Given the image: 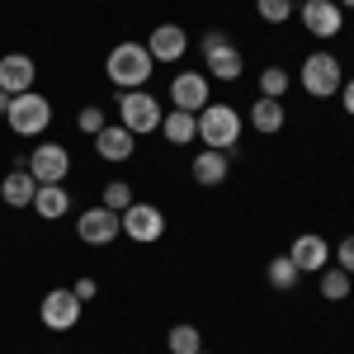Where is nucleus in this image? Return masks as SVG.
Listing matches in <instances>:
<instances>
[{
  "label": "nucleus",
  "mask_w": 354,
  "mask_h": 354,
  "mask_svg": "<svg viewBox=\"0 0 354 354\" xmlns=\"http://www.w3.org/2000/svg\"><path fill=\"white\" fill-rule=\"evenodd\" d=\"M236 137H241V113L232 104H203L198 109V142H208L213 151H232Z\"/></svg>",
  "instance_id": "f03ea898"
},
{
  "label": "nucleus",
  "mask_w": 354,
  "mask_h": 354,
  "mask_svg": "<svg viewBox=\"0 0 354 354\" xmlns=\"http://www.w3.org/2000/svg\"><path fill=\"white\" fill-rule=\"evenodd\" d=\"M10 100H15V95H5V90H0V113H10Z\"/></svg>",
  "instance_id": "2f4dec72"
},
{
  "label": "nucleus",
  "mask_w": 354,
  "mask_h": 354,
  "mask_svg": "<svg viewBox=\"0 0 354 354\" xmlns=\"http://www.w3.org/2000/svg\"><path fill=\"white\" fill-rule=\"evenodd\" d=\"M335 265H340L345 274H354V236H345V241H340V250H335Z\"/></svg>",
  "instance_id": "c85d7f7f"
},
{
  "label": "nucleus",
  "mask_w": 354,
  "mask_h": 354,
  "mask_svg": "<svg viewBox=\"0 0 354 354\" xmlns=\"http://www.w3.org/2000/svg\"><path fill=\"white\" fill-rule=\"evenodd\" d=\"M161 118L165 113H161V104H156V95H147V90H123V100H118V123H123L133 137L156 133Z\"/></svg>",
  "instance_id": "7ed1b4c3"
},
{
  "label": "nucleus",
  "mask_w": 354,
  "mask_h": 354,
  "mask_svg": "<svg viewBox=\"0 0 354 354\" xmlns=\"http://www.w3.org/2000/svg\"><path fill=\"white\" fill-rule=\"evenodd\" d=\"M5 123L15 128L19 137H38L48 123H53V104L38 95V90H24V95H15L10 100V113H5Z\"/></svg>",
  "instance_id": "20e7f679"
},
{
  "label": "nucleus",
  "mask_w": 354,
  "mask_h": 354,
  "mask_svg": "<svg viewBox=\"0 0 354 354\" xmlns=\"http://www.w3.org/2000/svg\"><path fill=\"white\" fill-rule=\"evenodd\" d=\"M71 293H76L81 302H90L95 293H100V283H95V279H76V288H71Z\"/></svg>",
  "instance_id": "c756f323"
},
{
  "label": "nucleus",
  "mask_w": 354,
  "mask_h": 354,
  "mask_svg": "<svg viewBox=\"0 0 354 354\" xmlns=\"http://www.w3.org/2000/svg\"><path fill=\"white\" fill-rule=\"evenodd\" d=\"M203 66H208V76H218V81H236V76H241V53L227 43L222 28L203 33Z\"/></svg>",
  "instance_id": "0eeeda50"
},
{
  "label": "nucleus",
  "mask_w": 354,
  "mask_h": 354,
  "mask_svg": "<svg viewBox=\"0 0 354 354\" xmlns=\"http://www.w3.org/2000/svg\"><path fill=\"white\" fill-rule=\"evenodd\" d=\"M340 85H345V81H340V57L312 53L307 62H302V90H307V95L326 100V95H335Z\"/></svg>",
  "instance_id": "39448f33"
},
{
  "label": "nucleus",
  "mask_w": 354,
  "mask_h": 354,
  "mask_svg": "<svg viewBox=\"0 0 354 354\" xmlns=\"http://www.w3.org/2000/svg\"><path fill=\"white\" fill-rule=\"evenodd\" d=\"M255 10H260L265 24H283L293 15V0H255Z\"/></svg>",
  "instance_id": "a878e982"
},
{
  "label": "nucleus",
  "mask_w": 354,
  "mask_h": 354,
  "mask_svg": "<svg viewBox=\"0 0 354 354\" xmlns=\"http://www.w3.org/2000/svg\"><path fill=\"white\" fill-rule=\"evenodd\" d=\"M227 170H232V151H213V147H203V151L194 156V180L208 185V189L227 180Z\"/></svg>",
  "instance_id": "a211bd4d"
},
{
  "label": "nucleus",
  "mask_w": 354,
  "mask_h": 354,
  "mask_svg": "<svg viewBox=\"0 0 354 354\" xmlns=\"http://www.w3.org/2000/svg\"><path fill=\"white\" fill-rule=\"evenodd\" d=\"M265 279H270L279 293H288V288L298 283V265H293L288 255H274V260H270V270H265Z\"/></svg>",
  "instance_id": "b1692460"
},
{
  "label": "nucleus",
  "mask_w": 354,
  "mask_h": 354,
  "mask_svg": "<svg viewBox=\"0 0 354 354\" xmlns=\"http://www.w3.org/2000/svg\"><path fill=\"white\" fill-rule=\"evenodd\" d=\"M340 104H345V113H354V81L340 85Z\"/></svg>",
  "instance_id": "7c9ffc66"
},
{
  "label": "nucleus",
  "mask_w": 354,
  "mask_h": 354,
  "mask_svg": "<svg viewBox=\"0 0 354 354\" xmlns=\"http://www.w3.org/2000/svg\"><path fill=\"white\" fill-rule=\"evenodd\" d=\"M250 128H255V133H279V128H283V104L260 95V104H250Z\"/></svg>",
  "instance_id": "412c9836"
},
{
  "label": "nucleus",
  "mask_w": 354,
  "mask_h": 354,
  "mask_svg": "<svg viewBox=\"0 0 354 354\" xmlns=\"http://www.w3.org/2000/svg\"><path fill=\"white\" fill-rule=\"evenodd\" d=\"M335 5H340V10H354V0H335Z\"/></svg>",
  "instance_id": "473e14b6"
},
{
  "label": "nucleus",
  "mask_w": 354,
  "mask_h": 354,
  "mask_svg": "<svg viewBox=\"0 0 354 354\" xmlns=\"http://www.w3.org/2000/svg\"><path fill=\"white\" fill-rule=\"evenodd\" d=\"M28 175L38 180V185H62L66 180V170H71V156H66V147H57V142H38L33 151H28Z\"/></svg>",
  "instance_id": "6e6552de"
},
{
  "label": "nucleus",
  "mask_w": 354,
  "mask_h": 354,
  "mask_svg": "<svg viewBox=\"0 0 354 354\" xmlns=\"http://www.w3.org/2000/svg\"><path fill=\"white\" fill-rule=\"evenodd\" d=\"M198 354H208V350H198Z\"/></svg>",
  "instance_id": "72a5a7b5"
},
{
  "label": "nucleus",
  "mask_w": 354,
  "mask_h": 354,
  "mask_svg": "<svg viewBox=\"0 0 354 354\" xmlns=\"http://www.w3.org/2000/svg\"><path fill=\"white\" fill-rule=\"evenodd\" d=\"M118 222H123V236H133V241H142V245H151L165 232V213L156 203H128V208L118 213Z\"/></svg>",
  "instance_id": "1a4fd4ad"
},
{
  "label": "nucleus",
  "mask_w": 354,
  "mask_h": 354,
  "mask_svg": "<svg viewBox=\"0 0 354 354\" xmlns=\"http://www.w3.org/2000/svg\"><path fill=\"white\" fill-rule=\"evenodd\" d=\"M170 104H175V109L198 113L203 104H208V76H198V71H180V76L170 81Z\"/></svg>",
  "instance_id": "4468645a"
},
{
  "label": "nucleus",
  "mask_w": 354,
  "mask_h": 354,
  "mask_svg": "<svg viewBox=\"0 0 354 354\" xmlns=\"http://www.w3.org/2000/svg\"><path fill=\"white\" fill-rule=\"evenodd\" d=\"M104 123H109V118H104V109H95V104H85L81 113H76V128H81V133H100V128H104Z\"/></svg>",
  "instance_id": "cd10ccee"
},
{
  "label": "nucleus",
  "mask_w": 354,
  "mask_h": 354,
  "mask_svg": "<svg viewBox=\"0 0 354 354\" xmlns=\"http://www.w3.org/2000/svg\"><path fill=\"white\" fill-rule=\"evenodd\" d=\"M81 307H85V302L76 298L71 288H53V293H43V302H38V317H43V326H48V330H76Z\"/></svg>",
  "instance_id": "423d86ee"
},
{
  "label": "nucleus",
  "mask_w": 354,
  "mask_h": 354,
  "mask_svg": "<svg viewBox=\"0 0 354 354\" xmlns=\"http://www.w3.org/2000/svg\"><path fill=\"white\" fill-rule=\"evenodd\" d=\"M322 298L326 302H345L350 298V274L340 270V265H326V270H322Z\"/></svg>",
  "instance_id": "5701e85b"
},
{
  "label": "nucleus",
  "mask_w": 354,
  "mask_h": 354,
  "mask_svg": "<svg viewBox=\"0 0 354 354\" xmlns=\"http://www.w3.org/2000/svg\"><path fill=\"white\" fill-rule=\"evenodd\" d=\"M133 147H137V142H133V133H128L123 123H104V128L95 133V151H100L104 161H128Z\"/></svg>",
  "instance_id": "dca6fc26"
},
{
  "label": "nucleus",
  "mask_w": 354,
  "mask_h": 354,
  "mask_svg": "<svg viewBox=\"0 0 354 354\" xmlns=\"http://www.w3.org/2000/svg\"><path fill=\"white\" fill-rule=\"evenodd\" d=\"M288 71H283V66H265V71H260V95H265V100H283V95H288Z\"/></svg>",
  "instance_id": "393cba45"
},
{
  "label": "nucleus",
  "mask_w": 354,
  "mask_h": 354,
  "mask_svg": "<svg viewBox=\"0 0 354 354\" xmlns=\"http://www.w3.org/2000/svg\"><path fill=\"white\" fill-rule=\"evenodd\" d=\"M33 81H38V66H33L28 53H5L0 57V90H5V95H24V90H33Z\"/></svg>",
  "instance_id": "f8f14e48"
},
{
  "label": "nucleus",
  "mask_w": 354,
  "mask_h": 354,
  "mask_svg": "<svg viewBox=\"0 0 354 354\" xmlns=\"http://www.w3.org/2000/svg\"><path fill=\"white\" fill-rule=\"evenodd\" d=\"M33 194H38V180L28 175V165L10 170V175L0 180V198H5V208H28V203H33Z\"/></svg>",
  "instance_id": "f3484780"
},
{
  "label": "nucleus",
  "mask_w": 354,
  "mask_h": 354,
  "mask_svg": "<svg viewBox=\"0 0 354 354\" xmlns=\"http://www.w3.org/2000/svg\"><path fill=\"white\" fill-rule=\"evenodd\" d=\"M165 345H170V354H198V350H203V335H198V326L180 322V326H170Z\"/></svg>",
  "instance_id": "4be33fe9"
},
{
  "label": "nucleus",
  "mask_w": 354,
  "mask_h": 354,
  "mask_svg": "<svg viewBox=\"0 0 354 354\" xmlns=\"http://www.w3.org/2000/svg\"><path fill=\"white\" fill-rule=\"evenodd\" d=\"M118 232H123V222H118V213L104 208V203H100V208H85L81 218H76V236H81L85 245H109Z\"/></svg>",
  "instance_id": "9d476101"
},
{
  "label": "nucleus",
  "mask_w": 354,
  "mask_h": 354,
  "mask_svg": "<svg viewBox=\"0 0 354 354\" xmlns=\"http://www.w3.org/2000/svg\"><path fill=\"white\" fill-rule=\"evenodd\" d=\"M161 133H165V142H175V147H189L194 137H198V113L170 109V113L161 118Z\"/></svg>",
  "instance_id": "6ab92c4d"
},
{
  "label": "nucleus",
  "mask_w": 354,
  "mask_h": 354,
  "mask_svg": "<svg viewBox=\"0 0 354 354\" xmlns=\"http://www.w3.org/2000/svg\"><path fill=\"white\" fill-rule=\"evenodd\" d=\"M104 71H109V81L118 90H142V85L151 81V53H147V43H113Z\"/></svg>",
  "instance_id": "f257e3e1"
},
{
  "label": "nucleus",
  "mask_w": 354,
  "mask_h": 354,
  "mask_svg": "<svg viewBox=\"0 0 354 354\" xmlns=\"http://www.w3.org/2000/svg\"><path fill=\"white\" fill-rule=\"evenodd\" d=\"M288 260L298 265V274H322L330 265V245L317 232H307V236H298V241L288 245Z\"/></svg>",
  "instance_id": "ddd939ff"
},
{
  "label": "nucleus",
  "mask_w": 354,
  "mask_h": 354,
  "mask_svg": "<svg viewBox=\"0 0 354 354\" xmlns=\"http://www.w3.org/2000/svg\"><path fill=\"white\" fill-rule=\"evenodd\" d=\"M185 48H189V33H185L180 24H161V28H151V43H147L151 62H180V57H185Z\"/></svg>",
  "instance_id": "2eb2a0df"
},
{
  "label": "nucleus",
  "mask_w": 354,
  "mask_h": 354,
  "mask_svg": "<svg viewBox=\"0 0 354 354\" xmlns=\"http://www.w3.org/2000/svg\"><path fill=\"white\" fill-rule=\"evenodd\" d=\"M128 203H133V189H128V180H113V185H104V208L123 213Z\"/></svg>",
  "instance_id": "bb28decb"
},
{
  "label": "nucleus",
  "mask_w": 354,
  "mask_h": 354,
  "mask_svg": "<svg viewBox=\"0 0 354 354\" xmlns=\"http://www.w3.org/2000/svg\"><path fill=\"white\" fill-rule=\"evenodd\" d=\"M28 208H38V218H43V222H57V218H66L71 198H66L62 185H38V194H33V203H28Z\"/></svg>",
  "instance_id": "aec40b11"
},
{
  "label": "nucleus",
  "mask_w": 354,
  "mask_h": 354,
  "mask_svg": "<svg viewBox=\"0 0 354 354\" xmlns=\"http://www.w3.org/2000/svg\"><path fill=\"white\" fill-rule=\"evenodd\" d=\"M302 24H307V33H317V38H335L345 28V10L335 0H302Z\"/></svg>",
  "instance_id": "9b49d317"
}]
</instances>
